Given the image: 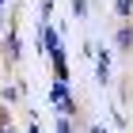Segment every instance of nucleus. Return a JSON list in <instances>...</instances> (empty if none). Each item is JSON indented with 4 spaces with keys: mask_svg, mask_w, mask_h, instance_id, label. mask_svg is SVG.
I'll list each match as a JSON object with an SVG mask.
<instances>
[{
    "mask_svg": "<svg viewBox=\"0 0 133 133\" xmlns=\"http://www.w3.org/2000/svg\"><path fill=\"white\" fill-rule=\"evenodd\" d=\"M107 76H110V61H107V53L99 50V61H95V80L107 84Z\"/></svg>",
    "mask_w": 133,
    "mask_h": 133,
    "instance_id": "1",
    "label": "nucleus"
},
{
    "mask_svg": "<svg viewBox=\"0 0 133 133\" xmlns=\"http://www.w3.org/2000/svg\"><path fill=\"white\" fill-rule=\"evenodd\" d=\"M50 57H53V69H57V76L65 80V76H69V65H65V53H61V50H50Z\"/></svg>",
    "mask_w": 133,
    "mask_h": 133,
    "instance_id": "2",
    "label": "nucleus"
},
{
    "mask_svg": "<svg viewBox=\"0 0 133 133\" xmlns=\"http://www.w3.org/2000/svg\"><path fill=\"white\" fill-rule=\"evenodd\" d=\"M42 42H46V50H61V42H57V31H53V27H42Z\"/></svg>",
    "mask_w": 133,
    "mask_h": 133,
    "instance_id": "3",
    "label": "nucleus"
},
{
    "mask_svg": "<svg viewBox=\"0 0 133 133\" xmlns=\"http://www.w3.org/2000/svg\"><path fill=\"white\" fill-rule=\"evenodd\" d=\"M118 46L122 50H133V27H122L118 31Z\"/></svg>",
    "mask_w": 133,
    "mask_h": 133,
    "instance_id": "4",
    "label": "nucleus"
},
{
    "mask_svg": "<svg viewBox=\"0 0 133 133\" xmlns=\"http://www.w3.org/2000/svg\"><path fill=\"white\" fill-rule=\"evenodd\" d=\"M53 103H57V107H61V103H69V88H65V80L53 88Z\"/></svg>",
    "mask_w": 133,
    "mask_h": 133,
    "instance_id": "5",
    "label": "nucleus"
},
{
    "mask_svg": "<svg viewBox=\"0 0 133 133\" xmlns=\"http://www.w3.org/2000/svg\"><path fill=\"white\" fill-rule=\"evenodd\" d=\"M4 53H8L11 61H15V57H19V42H15V34H11V38L4 42Z\"/></svg>",
    "mask_w": 133,
    "mask_h": 133,
    "instance_id": "6",
    "label": "nucleus"
},
{
    "mask_svg": "<svg viewBox=\"0 0 133 133\" xmlns=\"http://www.w3.org/2000/svg\"><path fill=\"white\" fill-rule=\"evenodd\" d=\"M114 11L118 15H133V0H114Z\"/></svg>",
    "mask_w": 133,
    "mask_h": 133,
    "instance_id": "7",
    "label": "nucleus"
},
{
    "mask_svg": "<svg viewBox=\"0 0 133 133\" xmlns=\"http://www.w3.org/2000/svg\"><path fill=\"white\" fill-rule=\"evenodd\" d=\"M72 15H88V0H72Z\"/></svg>",
    "mask_w": 133,
    "mask_h": 133,
    "instance_id": "8",
    "label": "nucleus"
},
{
    "mask_svg": "<svg viewBox=\"0 0 133 133\" xmlns=\"http://www.w3.org/2000/svg\"><path fill=\"white\" fill-rule=\"evenodd\" d=\"M57 133H72V122H69V118H61V122H57Z\"/></svg>",
    "mask_w": 133,
    "mask_h": 133,
    "instance_id": "9",
    "label": "nucleus"
},
{
    "mask_svg": "<svg viewBox=\"0 0 133 133\" xmlns=\"http://www.w3.org/2000/svg\"><path fill=\"white\" fill-rule=\"evenodd\" d=\"M0 133H8V125H0Z\"/></svg>",
    "mask_w": 133,
    "mask_h": 133,
    "instance_id": "10",
    "label": "nucleus"
}]
</instances>
